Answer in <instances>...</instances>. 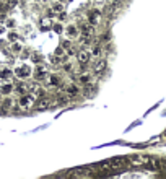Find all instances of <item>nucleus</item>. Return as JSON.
I'll list each match as a JSON object with an SVG mask.
<instances>
[{
    "mask_svg": "<svg viewBox=\"0 0 166 179\" xmlns=\"http://www.w3.org/2000/svg\"><path fill=\"white\" fill-rule=\"evenodd\" d=\"M18 38H20V36H18V33H15V31H11L10 34H8V39H10L11 42H15V41H18Z\"/></svg>",
    "mask_w": 166,
    "mask_h": 179,
    "instance_id": "cd10ccee",
    "label": "nucleus"
},
{
    "mask_svg": "<svg viewBox=\"0 0 166 179\" xmlns=\"http://www.w3.org/2000/svg\"><path fill=\"white\" fill-rule=\"evenodd\" d=\"M62 68H64L65 72H72V68H73V67H72V63H68V62H65L64 65H62Z\"/></svg>",
    "mask_w": 166,
    "mask_h": 179,
    "instance_id": "c85d7f7f",
    "label": "nucleus"
},
{
    "mask_svg": "<svg viewBox=\"0 0 166 179\" xmlns=\"http://www.w3.org/2000/svg\"><path fill=\"white\" fill-rule=\"evenodd\" d=\"M15 90H16L20 95H25V93H28V91H29V85H28V83H25V81H20V83H16Z\"/></svg>",
    "mask_w": 166,
    "mask_h": 179,
    "instance_id": "a211bd4d",
    "label": "nucleus"
},
{
    "mask_svg": "<svg viewBox=\"0 0 166 179\" xmlns=\"http://www.w3.org/2000/svg\"><path fill=\"white\" fill-rule=\"evenodd\" d=\"M91 56L93 57H101V54H103V47H101V44H95V46H91Z\"/></svg>",
    "mask_w": 166,
    "mask_h": 179,
    "instance_id": "412c9836",
    "label": "nucleus"
},
{
    "mask_svg": "<svg viewBox=\"0 0 166 179\" xmlns=\"http://www.w3.org/2000/svg\"><path fill=\"white\" fill-rule=\"evenodd\" d=\"M65 18H67V13H65V11H60L59 13V20L62 21V20H65Z\"/></svg>",
    "mask_w": 166,
    "mask_h": 179,
    "instance_id": "2f4dec72",
    "label": "nucleus"
},
{
    "mask_svg": "<svg viewBox=\"0 0 166 179\" xmlns=\"http://www.w3.org/2000/svg\"><path fill=\"white\" fill-rule=\"evenodd\" d=\"M46 80H47V88H59L60 83H62V81H60V77L57 73H49Z\"/></svg>",
    "mask_w": 166,
    "mask_h": 179,
    "instance_id": "9d476101",
    "label": "nucleus"
},
{
    "mask_svg": "<svg viewBox=\"0 0 166 179\" xmlns=\"http://www.w3.org/2000/svg\"><path fill=\"white\" fill-rule=\"evenodd\" d=\"M21 51H23V46L18 41H15L13 44H11V47H10V52L13 54V56H20V54H21Z\"/></svg>",
    "mask_w": 166,
    "mask_h": 179,
    "instance_id": "6ab92c4d",
    "label": "nucleus"
},
{
    "mask_svg": "<svg viewBox=\"0 0 166 179\" xmlns=\"http://www.w3.org/2000/svg\"><path fill=\"white\" fill-rule=\"evenodd\" d=\"M88 23L93 26H98L99 23H101V10H98V8H95V10L90 11L88 15Z\"/></svg>",
    "mask_w": 166,
    "mask_h": 179,
    "instance_id": "6e6552de",
    "label": "nucleus"
},
{
    "mask_svg": "<svg viewBox=\"0 0 166 179\" xmlns=\"http://www.w3.org/2000/svg\"><path fill=\"white\" fill-rule=\"evenodd\" d=\"M91 68H93V73L95 75H103L104 72H106V68H108V60L101 59V57H96V60L93 62Z\"/></svg>",
    "mask_w": 166,
    "mask_h": 179,
    "instance_id": "423d86ee",
    "label": "nucleus"
},
{
    "mask_svg": "<svg viewBox=\"0 0 166 179\" xmlns=\"http://www.w3.org/2000/svg\"><path fill=\"white\" fill-rule=\"evenodd\" d=\"M64 54H65V51H64V47H62V46H60L59 49L56 51V56H57V57H60V56H64Z\"/></svg>",
    "mask_w": 166,
    "mask_h": 179,
    "instance_id": "7c9ffc66",
    "label": "nucleus"
},
{
    "mask_svg": "<svg viewBox=\"0 0 166 179\" xmlns=\"http://www.w3.org/2000/svg\"><path fill=\"white\" fill-rule=\"evenodd\" d=\"M2 33H4V26H0V34H2Z\"/></svg>",
    "mask_w": 166,
    "mask_h": 179,
    "instance_id": "c9c22d12",
    "label": "nucleus"
},
{
    "mask_svg": "<svg viewBox=\"0 0 166 179\" xmlns=\"http://www.w3.org/2000/svg\"><path fill=\"white\" fill-rule=\"evenodd\" d=\"M67 103H68V96H67V95H64V96H62V95H59V96H57V104H62V106H65Z\"/></svg>",
    "mask_w": 166,
    "mask_h": 179,
    "instance_id": "393cba45",
    "label": "nucleus"
},
{
    "mask_svg": "<svg viewBox=\"0 0 166 179\" xmlns=\"http://www.w3.org/2000/svg\"><path fill=\"white\" fill-rule=\"evenodd\" d=\"M80 33H81V36H88V38H93V36H95V26L83 23V25L80 26Z\"/></svg>",
    "mask_w": 166,
    "mask_h": 179,
    "instance_id": "9b49d317",
    "label": "nucleus"
},
{
    "mask_svg": "<svg viewBox=\"0 0 166 179\" xmlns=\"http://www.w3.org/2000/svg\"><path fill=\"white\" fill-rule=\"evenodd\" d=\"M60 46L64 47V49H70V47H73V44H72L70 39H65V41H62V44Z\"/></svg>",
    "mask_w": 166,
    "mask_h": 179,
    "instance_id": "bb28decb",
    "label": "nucleus"
},
{
    "mask_svg": "<svg viewBox=\"0 0 166 179\" xmlns=\"http://www.w3.org/2000/svg\"><path fill=\"white\" fill-rule=\"evenodd\" d=\"M64 93L68 98H75V96L81 95V88H78L77 85H67V86L64 88Z\"/></svg>",
    "mask_w": 166,
    "mask_h": 179,
    "instance_id": "1a4fd4ad",
    "label": "nucleus"
},
{
    "mask_svg": "<svg viewBox=\"0 0 166 179\" xmlns=\"http://www.w3.org/2000/svg\"><path fill=\"white\" fill-rule=\"evenodd\" d=\"M120 0H109V4H113V5H116V4H119Z\"/></svg>",
    "mask_w": 166,
    "mask_h": 179,
    "instance_id": "72a5a7b5",
    "label": "nucleus"
},
{
    "mask_svg": "<svg viewBox=\"0 0 166 179\" xmlns=\"http://www.w3.org/2000/svg\"><path fill=\"white\" fill-rule=\"evenodd\" d=\"M7 26H8V28H13V26H15V21L13 20H8L7 21Z\"/></svg>",
    "mask_w": 166,
    "mask_h": 179,
    "instance_id": "473e14b6",
    "label": "nucleus"
},
{
    "mask_svg": "<svg viewBox=\"0 0 166 179\" xmlns=\"http://www.w3.org/2000/svg\"><path fill=\"white\" fill-rule=\"evenodd\" d=\"M59 2H62V4H67V2H70V0H59Z\"/></svg>",
    "mask_w": 166,
    "mask_h": 179,
    "instance_id": "f704fd0d",
    "label": "nucleus"
},
{
    "mask_svg": "<svg viewBox=\"0 0 166 179\" xmlns=\"http://www.w3.org/2000/svg\"><path fill=\"white\" fill-rule=\"evenodd\" d=\"M52 29L57 33V34H62V33H64V26H62V23H56V25L52 26Z\"/></svg>",
    "mask_w": 166,
    "mask_h": 179,
    "instance_id": "a878e982",
    "label": "nucleus"
},
{
    "mask_svg": "<svg viewBox=\"0 0 166 179\" xmlns=\"http://www.w3.org/2000/svg\"><path fill=\"white\" fill-rule=\"evenodd\" d=\"M31 60L36 63H43L44 62V56L43 54H39V52H33L31 54Z\"/></svg>",
    "mask_w": 166,
    "mask_h": 179,
    "instance_id": "4be33fe9",
    "label": "nucleus"
},
{
    "mask_svg": "<svg viewBox=\"0 0 166 179\" xmlns=\"http://www.w3.org/2000/svg\"><path fill=\"white\" fill-rule=\"evenodd\" d=\"M29 93H33V95L36 96V98H39V96L43 95V90H41V86L39 85H29Z\"/></svg>",
    "mask_w": 166,
    "mask_h": 179,
    "instance_id": "aec40b11",
    "label": "nucleus"
},
{
    "mask_svg": "<svg viewBox=\"0 0 166 179\" xmlns=\"http://www.w3.org/2000/svg\"><path fill=\"white\" fill-rule=\"evenodd\" d=\"M78 81L81 85H88V83H93V75L88 73V72H83V73L78 77Z\"/></svg>",
    "mask_w": 166,
    "mask_h": 179,
    "instance_id": "2eb2a0df",
    "label": "nucleus"
},
{
    "mask_svg": "<svg viewBox=\"0 0 166 179\" xmlns=\"http://www.w3.org/2000/svg\"><path fill=\"white\" fill-rule=\"evenodd\" d=\"M13 75L15 73H13L11 68H8V67H0V78H2V80H10Z\"/></svg>",
    "mask_w": 166,
    "mask_h": 179,
    "instance_id": "4468645a",
    "label": "nucleus"
},
{
    "mask_svg": "<svg viewBox=\"0 0 166 179\" xmlns=\"http://www.w3.org/2000/svg\"><path fill=\"white\" fill-rule=\"evenodd\" d=\"M47 75H49L47 67L44 65V63H36V68L33 70V77H34V80L43 81V80H46V78H47Z\"/></svg>",
    "mask_w": 166,
    "mask_h": 179,
    "instance_id": "39448f33",
    "label": "nucleus"
},
{
    "mask_svg": "<svg viewBox=\"0 0 166 179\" xmlns=\"http://www.w3.org/2000/svg\"><path fill=\"white\" fill-rule=\"evenodd\" d=\"M109 39H111V34H109V33H104V34L101 36V42H108Z\"/></svg>",
    "mask_w": 166,
    "mask_h": 179,
    "instance_id": "c756f323",
    "label": "nucleus"
},
{
    "mask_svg": "<svg viewBox=\"0 0 166 179\" xmlns=\"http://www.w3.org/2000/svg\"><path fill=\"white\" fill-rule=\"evenodd\" d=\"M13 104H15V103H13V99H11V98H5L4 101H2V108L7 109V111L13 108Z\"/></svg>",
    "mask_w": 166,
    "mask_h": 179,
    "instance_id": "b1692460",
    "label": "nucleus"
},
{
    "mask_svg": "<svg viewBox=\"0 0 166 179\" xmlns=\"http://www.w3.org/2000/svg\"><path fill=\"white\" fill-rule=\"evenodd\" d=\"M36 99H38V98H36L33 93H25V95H21V96H20V99H18V106H20L21 111H29V109L34 108Z\"/></svg>",
    "mask_w": 166,
    "mask_h": 179,
    "instance_id": "f257e3e1",
    "label": "nucleus"
},
{
    "mask_svg": "<svg viewBox=\"0 0 166 179\" xmlns=\"http://www.w3.org/2000/svg\"><path fill=\"white\" fill-rule=\"evenodd\" d=\"M51 8H52L56 13H60V11H65V4H62V2H56Z\"/></svg>",
    "mask_w": 166,
    "mask_h": 179,
    "instance_id": "5701e85b",
    "label": "nucleus"
},
{
    "mask_svg": "<svg viewBox=\"0 0 166 179\" xmlns=\"http://www.w3.org/2000/svg\"><path fill=\"white\" fill-rule=\"evenodd\" d=\"M41 25H39V28H41V31H49L51 28H52V23H51V18L49 16H46V18H43V20L39 21Z\"/></svg>",
    "mask_w": 166,
    "mask_h": 179,
    "instance_id": "f3484780",
    "label": "nucleus"
},
{
    "mask_svg": "<svg viewBox=\"0 0 166 179\" xmlns=\"http://www.w3.org/2000/svg\"><path fill=\"white\" fill-rule=\"evenodd\" d=\"M13 73H15V77L20 78V80H26L28 77H31V75H33V68L28 65V63H25V65L16 67V68L13 70Z\"/></svg>",
    "mask_w": 166,
    "mask_h": 179,
    "instance_id": "20e7f679",
    "label": "nucleus"
},
{
    "mask_svg": "<svg viewBox=\"0 0 166 179\" xmlns=\"http://www.w3.org/2000/svg\"><path fill=\"white\" fill-rule=\"evenodd\" d=\"M75 56H77V60H78V63H80V65H86V63L90 62V60H91V52H90L88 49H85V47H80V49L77 51V54H75Z\"/></svg>",
    "mask_w": 166,
    "mask_h": 179,
    "instance_id": "0eeeda50",
    "label": "nucleus"
},
{
    "mask_svg": "<svg viewBox=\"0 0 166 179\" xmlns=\"http://www.w3.org/2000/svg\"><path fill=\"white\" fill-rule=\"evenodd\" d=\"M91 174V171H90L88 168H80V169H73V171H70L68 173V176H90Z\"/></svg>",
    "mask_w": 166,
    "mask_h": 179,
    "instance_id": "dca6fc26",
    "label": "nucleus"
},
{
    "mask_svg": "<svg viewBox=\"0 0 166 179\" xmlns=\"http://www.w3.org/2000/svg\"><path fill=\"white\" fill-rule=\"evenodd\" d=\"M127 160L134 166H148V163L152 161V156H147V155H132Z\"/></svg>",
    "mask_w": 166,
    "mask_h": 179,
    "instance_id": "7ed1b4c3",
    "label": "nucleus"
},
{
    "mask_svg": "<svg viewBox=\"0 0 166 179\" xmlns=\"http://www.w3.org/2000/svg\"><path fill=\"white\" fill-rule=\"evenodd\" d=\"M52 106H54V99L51 98V96L41 95L38 99H36L34 108H36V111H47V109H51Z\"/></svg>",
    "mask_w": 166,
    "mask_h": 179,
    "instance_id": "f03ea898",
    "label": "nucleus"
},
{
    "mask_svg": "<svg viewBox=\"0 0 166 179\" xmlns=\"http://www.w3.org/2000/svg\"><path fill=\"white\" fill-rule=\"evenodd\" d=\"M13 90H15V86L10 83V81H5V83L0 85V95H4V96H8Z\"/></svg>",
    "mask_w": 166,
    "mask_h": 179,
    "instance_id": "ddd939ff",
    "label": "nucleus"
},
{
    "mask_svg": "<svg viewBox=\"0 0 166 179\" xmlns=\"http://www.w3.org/2000/svg\"><path fill=\"white\" fill-rule=\"evenodd\" d=\"M65 33H67L68 39H75V38H78V34H80V29H78V26H75V25H68L67 29H65Z\"/></svg>",
    "mask_w": 166,
    "mask_h": 179,
    "instance_id": "f8f14e48",
    "label": "nucleus"
}]
</instances>
